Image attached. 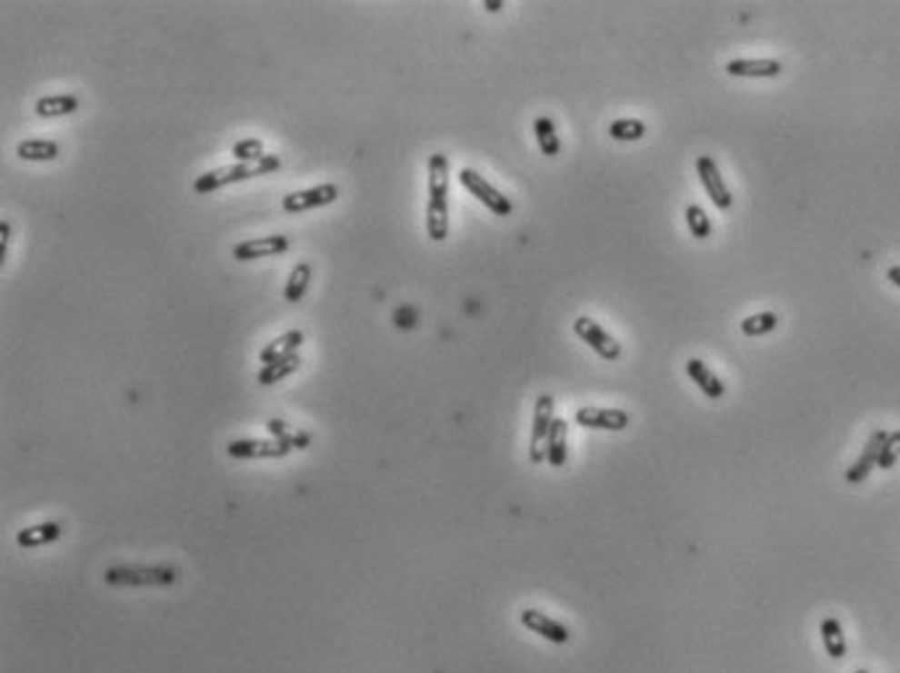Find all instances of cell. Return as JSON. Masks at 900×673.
Returning a JSON list of instances; mask_svg holds the SVG:
<instances>
[{
	"label": "cell",
	"mask_w": 900,
	"mask_h": 673,
	"mask_svg": "<svg viewBox=\"0 0 900 673\" xmlns=\"http://www.w3.org/2000/svg\"><path fill=\"white\" fill-rule=\"evenodd\" d=\"M820 634L825 653L830 655L833 660H843L845 653H848V645H845V634H843V627H840V621L835 616H825L822 619Z\"/></svg>",
	"instance_id": "obj_19"
},
{
	"label": "cell",
	"mask_w": 900,
	"mask_h": 673,
	"mask_svg": "<svg viewBox=\"0 0 900 673\" xmlns=\"http://www.w3.org/2000/svg\"><path fill=\"white\" fill-rule=\"evenodd\" d=\"M79 97L74 94H47L37 100V115L40 118H63V115H71L79 110Z\"/></svg>",
	"instance_id": "obj_20"
},
{
	"label": "cell",
	"mask_w": 900,
	"mask_h": 673,
	"mask_svg": "<svg viewBox=\"0 0 900 673\" xmlns=\"http://www.w3.org/2000/svg\"><path fill=\"white\" fill-rule=\"evenodd\" d=\"M778 324H780L778 313H773V311H762V313H755V316H746V319L741 322V332H744L746 337H762V334L775 332Z\"/></svg>",
	"instance_id": "obj_26"
},
{
	"label": "cell",
	"mask_w": 900,
	"mask_h": 673,
	"mask_svg": "<svg viewBox=\"0 0 900 673\" xmlns=\"http://www.w3.org/2000/svg\"><path fill=\"white\" fill-rule=\"evenodd\" d=\"M887 280H890L895 287H900V266H890V269H887Z\"/></svg>",
	"instance_id": "obj_33"
},
{
	"label": "cell",
	"mask_w": 900,
	"mask_h": 673,
	"mask_svg": "<svg viewBox=\"0 0 900 673\" xmlns=\"http://www.w3.org/2000/svg\"><path fill=\"white\" fill-rule=\"evenodd\" d=\"M575 421L582 429L593 431H624L629 426V412L619 408H595V405H582L575 412Z\"/></svg>",
	"instance_id": "obj_8"
},
{
	"label": "cell",
	"mask_w": 900,
	"mask_h": 673,
	"mask_svg": "<svg viewBox=\"0 0 900 673\" xmlns=\"http://www.w3.org/2000/svg\"><path fill=\"white\" fill-rule=\"evenodd\" d=\"M483 8H485V11H491V14H496V11H501V8H504V3H501V0L488 3V0H485V3H483Z\"/></svg>",
	"instance_id": "obj_34"
},
{
	"label": "cell",
	"mask_w": 900,
	"mask_h": 673,
	"mask_svg": "<svg viewBox=\"0 0 900 673\" xmlns=\"http://www.w3.org/2000/svg\"><path fill=\"white\" fill-rule=\"evenodd\" d=\"M233 154L238 157V163H251V160H259L264 157V142L261 139H243L233 146Z\"/></svg>",
	"instance_id": "obj_30"
},
{
	"label": "cell",
	"mask_w": 900,
	"mask_h": 673,
	"mask_svg": "<svg viewBox=\"0 0 900 673\" xmlns=\"http://www.w3.org/2000/svg\"><path fill=\"white\" fill-rule=\"evenodd\" d=\"M290 248V238L285 235H264V238H248L233 248V259L238 262H256V259H269L280 256Z\"/></svg>",
	"instance_id": "obj_11"
},
{
	"label": "cell",
	"mask_w": 900,
	"mask_h": 673,
	"mask_svg": "<svg viewBox=\"0 0 900 673\" xmlns=\"http://www.w3.org/2000/svg\"><path fill=\"white\" fill-rule=\"evenodd\" d=\"M16 154L26 163H53V160H58L60 146L47 139H29L16 146Z\"/></svg>",
	"instance_id": "obj_21"
},
{
	"label": "cell",
	"mask_w": 900,
	"mask_h": 673,
	"mask_svg": "<svg viewBox=\"0 0 900 673\" xmlns=\"http://www.w3.org/2000/svg\"><path fill=\"white\" fill-rule=\"evenodd\" d=\"M415 319H418V313H415V308H410V306H405V308H400L397 313H395V324L397 327H415Z\"/></svg>",
	"instance_id": "obj_31"
},
{
	"label": "cell",
	"mask_w": 900,
	"mask_h": 673,
	"mask_svg": "<svg viewBox=\"0 0 900 673\" xmlns=\"http://www.w3.org/2000/svg\"><path fill=\"white\" fill-rule=\"evenodd\" d=\"M520 624L525 629H530L533 634L543 637V639L554 642V645H569L572 642V632L561 621L551 619L548 613L538 611V609H522Z\"/></svg>",
	"instance_id": "obj_10"
},
{
	"label": "cell",
	"mask_w": 900,
	"mask_h": 673,
	"mask_svg": "<svg viewBox=\"0 0 900 673\" xmlns=\"http://www.w3.org/2000/svg\"><path fill=\"white\" fill-rule=\"evenodd\" d=\"M8 243H11V223H0V262H5L8 256Z\"/></svg>",
	"instance_id": "obj_32"
},
{
	"label": "cell",
	"mask_w": 900,
	"mask_h": 673,
	"mask_svg": "<svg viewBox=\"0 0 900 673\" xmlns=\"http://www.w3.org/2000/svg\"><path fill=\"white\" fill-rule=\"evenodd\" d=\"M885 439H887V431H882V429L872 431V436H869V441L864 444V451L859 454V460H856L851 468L845 470V480H848L851 486H859V483H864V480L869 478V472L877 468V460H880V451H882V444H885Z\"/></svg>",
	"instance_id": "obj_12"
},
{
	"label": "cell",
	"mask_w": 900,
	"mask_h": 673,
	"mask_svg": "<svg viewBox=\"0 0 900 673\" xmlns=\"http://www.w3.org/2000/svg\"><path fill=\"white\" fill-rule=\"evenodd\" d=\"M340 199V188L335 183H321L314 185V188H305V191H295V193H287L282 199V209L287 214H300V212H308V209H319V206L335 204Z\"/></svg>",
	"instance_id": "obj_7"
},
{
	"label": "cell",
	"mask_w": 900,
	"mask_h": 673,
	"mask_svg": "<svg viewBox=\"0 0 900 673\" xmlns=\"http://www.w3.org/2000/svg\"><path fill=\"white\" fill-rule=\"evenodd\" d=\"M60 535H63L60 522H40V525H29V528L16 532V546H21V549H42V546L55 543Z\"/></svg>",
	"instance_id": "obj_15"
},
{
	"label": "cell",
	"mask_w": 900,
	"mask_h": 673,
	"mask_svg": "<svg viewBox=\"0 0 900 673\" xmlns=\"http://www.w3.org/2000/svg\"><path fill=\"white\" fill-rule=\"evenodd\" d=\"M266 431L272 433V439L285 441L293 451H295V449H305L311 444V436H308L305 431H293L285 421H280V418H269V421H266Z\"/></svg>",
	"instance_id": "obj_25"
},
{
	"label": "cell",
	"mask_w": 900,
	"mask_h": 673,
	"mask_svg": "<svg viewBox=\"0 0 900 673\" xmlns=\"http://www.w3.org/2000/svg\"><path fill=\"white\" fill-rule=\"evenodd\" d=\"M686 373H689V379L702 389V394H705L707 400H720V397L725 394V384L720 381L718 376H715L710 368L702 363L700 358H689V361H686Z\"/></svg>",
	"instance_id": "obj_16"
},
{
	"label": "cell",
	"mask_w": 900,
	"mask_h": 673,
	"mask_svg": "<svg viewBox=\"0 0 900 673\" xmlns=\"http://www.w3.org/2000/svg\"><path fill=\"white\" fill-rule=\"evenodd\" d=\"M686 224H689V233L697 241L710 238V233H713V224H710V220H707V214H705V209L700 204L686 206Z\"/></svg>",
	"instance_id": "obj_28"
},
{
	"label": "cell",
	"mask_w": 900,
	"mask_h": 673,
	"mask_svg": "<svg viewBox=\"0 0 900 673\" xmlns=\"http://www.w3.org/2000/svg\"><path fill=\"white\" fill-rule=\"evenodd\" d=\"M566 433H569V426L564 418H556L554 426H551V433H548V441H545V462L551 468H564L566 465V457H569V449H566Z\"/></svg>",
	"instance_id": "obj_18"
},
{
	"label": "cell",
	"mask_w": 900,
	"mask_h": 673,
	"mask_svg": "<svg viewBox=\"0 0 900 673\" xmlns=\"http://www.w3.org/2000/svg\"><path fill=\"white\" fill-rule=\"evenodd\" d=\"M556 415H554V397L551 394H540L535 400V412H533V433H530V462L533 465H543L545 462V441L548 433L554 426Z\"/></svg>",
	"instance_id": "obj_5"
},
{
	"label": "cell",
	"mask_w": 900,
	"mask_h": 673,
	"mask_svg": "<svg viewBox=\"0 0 900 673\" xmlns=\"http://www.w3.org/2000/svg\"><path fill=\"white\" fill-rule=\"evenodd\" d=\"M300 345H303V332H300V329L285 332V334H280L275 342H269V345L261 350V355H259L261 363H264V366H269V363H277V361H282V358H290V355H295V352H298Z\"/></svg>",
	"instance_id": "obj_17"
},
{
	"label": "cell",
	"mask_w": 900,
	"mask_h": 673,
	"mask_svg": "<svg viewBox=\"0 0 900 673\" xmlns=\"http://www.w3.org/2000/svg\"><path fill=\"white\" fill-rule=\"evenodd\" d=\"M535 139H538L540 152L545 157H556L561 152V139L559 134H556V125H554V121L548 115H538L535 118Z\"/></svg>",
	"instance_id": "obj_24"
},
{
	"label": "cell",
	"mask_w": 900,
	"mask_h": 673,
	"mask_svg": "<svg viewBox=\"0 0 900 673\" xmlns=\"http://www.w3.org/2000/svg\"><path fill=\"white\" fill-rule=\"evenodd\" d=\"M460 183H462V188H467L475 199H478L480 204L483 206H488L496 217H509L512 214V202H509V196H504L501 191H496L494 185L488 183L480 173H475V170H470V167H462L460 170Z\"/></svg>",
	"instance_id": "obj_4"
},
{
	"label": "cell",
	"mask_w": 900,
	"mask_h": 673,
	"mask_svg": "<svg viewBox=\"0 0 900 673\" xmlns=\"http://www.w3.org/2000/svg\"><path fill=\"white\" fill-rule=\"evenodd\" d=\"M311 277H314V269H311V264H308V262H300V264H295V269L290 272V280H287V285H285V301H290V303H298V301H303L305 290H308V285H311Z\"/></svg>",
	"instance_id": "obj_23"
},
{
	"label": "cell",
	"mask_w": 900,
	"mask_h": 673,
	"mask_svg": "<svg viewBox=\"0 0 900 673\" xmlns=\"http://www.w3.org/2000/svg\"><path fill=\"white\" fill-rule=\"evenodd\" d=\"M425 230L431 241H446L449 235V160L446 154H431L428 160V206Z\"/></svg>",
	"instance_id": "obj_1"
},
{
	"label": "cell",
	"mask_w": 900,
	"mask_h": 673,
	"mask_svg": "<svg viewBox=\"0 0 900 673\" xmlns=\"http://www.w3.org/2000/svg\"><path fill=\"white\" fill-rule=\"evenodd\" d=\"M227 457L233 460H280L293 449L280 439H235L227 444Z\"/></svg>",
	"instance_id": "obj_6"
},
{
	"label": "cell",
	"mask_w": 900,
	"mask_h": 673,
	"mask_svg": "<svg viewBox=\"0 0 900 673\" xmlns=\"http://www.w3.org/2000/svg\"><path fill=\"white\" fill-rule=\"evenodd\" d=\"M608 134L614 142H640L642 136L647 134V125L637 118H621L608 125Z\"/></svg>",
	"instance_id": "obj_27"
},
{
	"label": "cell",
	"mask_w": 900,
	"mask_h": 673,
	"mask_svg": "<svg viewBox=\"0 0 900 673\" xmlns=\"http://www.w3.org/2000/svg\"><path fill=\"white\" fill-rule=\"evenodd\" d=\"M298 368H300V355L295 352V355H290V358H282L277 363H269V366L261 368L256 381H259L261 387H272V384H280L282 379L293 376Z\"/></svg>",
	"instance_id": "obj_22"
},
{
	"label": "cell",
	"mask_w": 900,
	"mask_h": 673,
	"mask_svg": "<svg viewBox=\"0 0 900 673\" xmlns=\"http://www.w3.org/2000/svg\"><path fill=\"white\" fill-rule=\"evenodd\" d=\"M725 74L739 79H778L783 74V63L775 58H739L725 65Z\"/></svg>",
	"instance_id": "obj_14"
},
{
	"label": "cell",
	"mask_w": 900,
	"mask_h": 673,
	"mask_svg": "<svg viewBox=\"0 0 900 673\" xmlns=\"http://www.w3.org/2000/svg\"><path fill=\"white\" fill-rule=\"evenodd\" d=\"M105 582L110 588H170L178 582V569L167 564H155V567H110L105 571Z\"/></svg>",
	"instance_id": "obj_3"
},
{
	"label": "cell",
	"mask_w": 900,
	"mask_h": 673,
	"mask_svg": "<svg viewBox=\"0 0 900 673\" xmlns=\"http://www.w3.org/2000/svg\"><path fill=\"white\" fill-rule=\"evenodd\" d=\"M898 457H900V431H893V433H887V439H885V444H882L877 468L890 470L895 462H898Z\"/></svg>",
	"instance_id": "obj_29"
},
{
	"label": "cell",
	"mask_w": 900,
	"mask_h": 673,
	"mask_svg": "<svg viewBox=\"0 0 900 673\" xmlns=\"http://www.w3.org/2000/svg\"><path fill=\"white\" fill-rule=\"evenodd\" d=\"M575 332H577V337H580L582 342H587V345L598 352L603 361H616L621 355L619 342L605 329L600 327L598 322H593L590 316H580L575 322Z\"/></svg>",
	"instance_id": "obj_9"
},
{
	"label": "cell",
	"mask_w": 900,
	"mask_h": 673,
	"mask_svg": "<svg viewBox=\"0 0 900 673\" xmlns=\"http://www.w3.org/2000/svg\"><path fill=\"white\" fill-rule=\"evenodd\" d=\"M854 673H869V671H864V668H859V671H854Z\"/></svg>",
	"instance_id": "obj_35"
},
{
	"label": "cell",
	"mask_w": 900,
	"mask_h": 673,
	"mask_svg": "<svg viewBox=\"0 0 900 673\" xmlns=\"http://www.w3.org/2000/svg\"><path fill=\"white\" fill-rule=\"evenodd\" d=\"M697 175H700V181L702 185H705V191H707V196H710V202L718 206V209H731L734 196H731V191H728V185L723 181L718 164H715L713 157H700V160H697Z\"/></svg>",
	"instance_id": "obj_13"
},
{
	"label": "cell",
	"mask_w": 900,
	"mask_h": 673,
	"mask_svg": "<svg viewBox=\"0 0 900 673\" xmlns=\"http://www.w3.org/2000/svg\"><path fill=\"white\" fill-rule=\"evenodd\" d=\"M275 170H280V157L277 154H264V157L251 160V163L225 164V167H217V170H209V173L199 175L194 181V191L196 193H212V191H217L222 185L251 181V178H259V175H269Z\"/></svg>",
	"instance_id": "obj_2"
}]
</instances>
